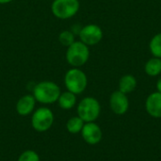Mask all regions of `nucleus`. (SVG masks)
Instances as JSON below:
<instances>
[{
	"instance_id": "f257e3e1",
	"label": "nucleus",
	"mask_w": 161,
	"mask_h": 161,
	"mask_svg": "<svg viewBox=\"0 0 161 161\" xmlns=\"http://www.w3.org/2000/svg\"><path fill=\"white\" fill-rule=\"evenodd\" d=\"M60 93V88L53 81L39 82L33 89V96L36 101L44 105L57 102Z\"/></svg>"
},
{
	"instance_id": "f03ea898",
	"label": "nucleus",
	"mask_w": 161,
	"mask_h": 161,
	"mask_svg": "<svg viewBox=\"0 0 161 161\" xmlns=\"http://www.w3.org/2000/svg\"><path fill=\"white\" fill-rule=\"evenodd\" d=\"M89 58H90L89 47L81 41L74 42L70 46L67 47L66 60L71 66L75 68L84 65L88 61Z\"/></svg>"
},
{
	"instance_id": "7ed1b4c3",
	"label": "nucleus",
	"mask_w": 161,
	"mask_h": 161,
	"mask_svg": "<svg viewBox=\"0 0 161 161\" xmlns=\"http://www.w3.org/2000/svg\"><path fill=\"white\" fill-rule=\"evenodd\" d=\"M64 84L67 91L79 94L82 93L88 84L86 74L78 68H72L67 71L64 76Z\"/></svg>"
},
{
	"instance_id": "20e7f679",
	"label": "nucleus",
	"mask_w": 161,
	"mask_h": 161,
	"mask_svg": "<svg viewBox=\"0 0 161 161\" xmlns=\"http://www.w3.org/2000/svg\"><path fill=\"white\" fill-rule=\"evenodd\" d=\"M77 114L84 123L94 122L100 114V104L93 97L82 99L77 106Z\"/></svg>"
},
{
	"instance_id": "39448f33",
	"label": "nucleus",
	"mask_w": 161,
	"mask_h": 161,
	"mask_svg": "<svg viewBox=\"0 0 161 161\" xmlns=\"http://www.w3.org/2000/svg\"><path fill=\"white\" fill-rule=\"evenodd\" d=\"M54 124L53 111L45 107L36 109L31 117V125L37 132H45L49 130Z\"/></svg>"
},
{
	"instance_id": "423d86ee",
	"label": "nucleus",
	"mask_w": 161,
	"mask_h": 161,
	"mask_svg": "<svg viewBox=\"0 0 161 161\" xmlns=\"http://www.w3.org/2000/svg\"><path fill=\"white\" fill-rule=\"evenodd\" d=\"M78 9V0H54L51 6L53 14L62 20L72 18L77 13Z\"/></svg>"
},
{
	"instance_id": "0eeeda50",
	"label": "nucleus",
	"mask_w": 161,
	"mask_h": 161,
	"mask_svg": "<svg viewBox=\"0 0 161 161\" xmlns=\"http://www.w3.org/2000/svg\"><path fill=\"white\" fill-rule=\"evenodd\" d=\"M80 41L86 45H94L100 42L103 38V31L96 25H88L79 31Z\"/></svg>"
},
{
	"instance_id": "6e6552de",
	"label": "nucleus",
	"mask_w": 161,
	"mask_h": 161,
	"mask_svg": "<svg viewBox=\"0 0 161 161\" xmlns=\"http://www.w3.org/2000/svg\"><path fill=\"white\" fill-rule=\"evenodd\" d=\"M81 135L83 140L89 143V144H97L102 140V131L101 128L94 124L92 123H86L81 130Z\"/></svg>"
},
{
	"instance_id": "1a4fd4ad",
	"label": "nucleus",
	"mask_w": 161,
	"mask_h": 161,
	"mask_svg": "<svg viewBox=\"0 0 161 161\" xmlns=\"http://www.w3.org/2000/svg\"><path fill=\"white\" fill-rule=\"evenodd\" d=\"M109 105L112 111L116 114H124L128 109V99L125 93L120 91L114 92L109 99Z\"/></svg>"
},
{
	"instance_id": "9d476101",
	"label": "nucleus",
	"mask_w": 161,
	"mask_h": 161,
	"mask_svg": "<svg viewBox=\"0 0 161 161\" xmlns=\"http://www.w3.org/2000/svg\"><path fill=\"white\" fill-rule=\"evenodd\" d=\"M36 99L33 94H26L22 96L16 103V111L21 116H27L34 111Z\"/></svg>"
},
{
	"instance_id": "9b49d317",
	"label": "nucleus",
	"mask_w": 161,
	"mask_h": 161,
	"mask_svg": "<svg viewBox=\"0 0 161 161\" xmlns=\"http://www.w3.org/2000/svg\"><path fill=\"white\" fill-rule=\"evenodd\" d=\"M146 110L152 117L161 118V92H154L148 96Z\"/></svg>"
},
{
	"instance_id": "f8f14e48",
	"label": "nucleus",
	"mask_w": 161,
	"mask_h": 161,
	"mask_svg": "<svg viewBox=\"0 0 161 161\" xmlns=\"http://www.w3.org/2000/svg\"><path fill=\"white\" fill-rule=\"evenodd\" d=\"M58 106L62 108V109H71L73 108L75 106V103H76V96L75 93L67 91V92H64L62 93H60L58 101Z\"/></svg>"
},
{
	"instance_id": "ddd939ff",
	"label": "nucleus",
	"mask_w": 161,
	"mask_h": 161,
	"mask_svg": "<svg viewBox=\"0 0 161 161\" xmlns=\"http://www.w3.org/2000/svg\"><path fill=\"white\" fill-rule=\"evenodd\" d=\"M136 86H137L136 78L133 75H124L120 79V83H119L120 92H122L125 94L133 92L135 90Z\"/></svg>"
},
{
	"instance_id": "4468645a",
	"label": "nucleus",
	"mask_w": 161,
	"mask_h": 161,
	"mask_svg": "<svg viewBox=\"0 0 161 161\" xmlns=\"http://www.w3.org/2000/svg\"><path fill=\"white\" fill-rule=\"evenodd\" d=\"M145 73L150 76L158 75L161 73V59L158 58H151L145 64Z\"/></svg>"
},
{
	"instance_id": "2eb2a0df",
	"label": "nucleus",
	"mask_w": 161,
	"mask_h": 161,
	"mask_svg": "<svg viewBox=\"0 0 161 161\" xmlns=\"http://www.w3.org/2000/svg\"><path fill=\"white\" fill-rule=\"evenodd\" d=\"M84 125H85L84 121L81 118H79L78 116L72 117L66 123V128H67L68 132H70L71 134H77V133L81 132Z\"/></svg>"
},
{
	"instance_id": "dca6fc26",
	"label": "nucleus",
	"mask_w": 161,
	"mask_h": 161,
	"mask_svg": "<svg viewBox=\"0 0 161 161\" xmlns=\"http://www.w3.org/2000/svg\"><path fill=\"white\" fill-rule=\"evenodd\" d=\"M151 53L156 57L161 58V33L157 34L150 42Z\"/></svg>"
},
{
	"instance_id": "f3484780",
	"label": "nucleus",
	"mask_w": 161,
	"mask_h": 161,
	"mask_svg": "<svg viewBox=\"0 0 161 161\" xmlns=\"http://www.w3.org/2000/svg\"><path fill=\"white\" fill-rule=\"evenodd\" d=\"M58 41L62 45H64L66 47L70 46L74 42H75L74 33L69 30H63L62 32H60V34L58 36Z\"/></svg>"
},
{
	"instance_id": "a211bd4d",
	"label": "nucleus",
	"mask_w": 161,
	"mask_h": 161,
	"mask_svg": "<svg viewBox=\"0 0 161 161\" xmlns=\"http://www.w3.org/2000/svg\"><path fill=\"white\" fill-rule=\"evenodd\" d=\"M17 161H40V157L35 151L26 150L19 156Z\"/></svg>"
},
{
	"instance_id": "6ab92c4d",
	"label": "nucleus",
	"mask_w": 161,
	"mask_h": 161,
	"mask_svg": "<svg viewBox=\"0 0 161 161\" xmlns=\"http://www.w3.org/2000/svg\"><path fill=\"white\" fill-rule=\"evenodd\" d=\"M157 88H158V92H161V77L158 79V81Z\"/></svg>"
},
{
	"instance_id": "aec40b11",
	"label": "nucleus",
	"mask_w": 161,
	"mask_h": 161,
	"mask_svg": "<svg viewBox=\"0 0 161 161\" xmlns=\"http://www.w3.org/2000/svg\"><path fill=\"white\" fill-rule=\"evenodd\" d=\"M13 0H0V4H8V3H10L12 2Z\"/></svg>"
}]
</instances>
